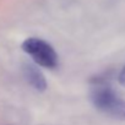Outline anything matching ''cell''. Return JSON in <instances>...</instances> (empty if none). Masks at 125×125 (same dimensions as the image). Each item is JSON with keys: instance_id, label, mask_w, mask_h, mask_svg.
<instances>
[{"instance_id": "cell-3", "label": "cell", "mask_w": 125, "mask_h": 125, "mask_svg": "<svg viewBox=\"0 0 125 125\" xmlns=\"http://www.w3.org/2000/svg\"><path fill=\"white\" fill-rule=\"evenodd\" d=\"M23 76L27 80V82L37 91L43 92L47 90V80L43 75V73L31 62H25L22 65Z\"/></svg>"}, {"instance_id": "cell-2", "label": "cell", "mask_w": 125, "mask_h": 125, "mask_svg": "<svg viewBox=\"0 0 125 125\" xmlns=\"http://www.w3.org/2000/svg\"><path fill=\"white\" fill-rule=\"evenodd\" d=\"M22 50L27 53L39 66L54 69L59 64L58 54L55 53L54 48L41 38L36 37L27 38L22 43Z\"/></svg>"}, {"instance_id": "cell-1", "label": "cell", "mask_w": 125, "mask_h": 125, "mask_svg": "<svg viewBox=\"0 0 125 125\" xmlns=\"http://www.w3.org/2000/svg\"><path fill=\"white\" fill-rule=\"evenodd\" d=\"M109 74L96 76L91 80V99L94 107L112 118L125 120V101L119 98L109 85Z\"/></svg>"}, {"instance_id": "cell-4", "label": "cell", "mask_w": 125, "mask_h": 125, "mask_svg": "<svg viewBox=\"0 0 125 125\" xmlns=\"http://www.w3.org/2000/svg\"><path fill=\"white\" fill-rule=\"evenodd\" d=\"M118 81H119V83L120 85H123L124 87H125V66L121 69V71L119 73V75H118Z\"/></svg>"}]
</instances>
